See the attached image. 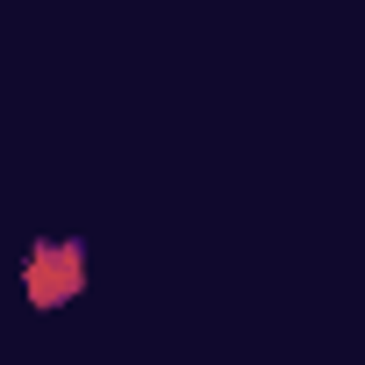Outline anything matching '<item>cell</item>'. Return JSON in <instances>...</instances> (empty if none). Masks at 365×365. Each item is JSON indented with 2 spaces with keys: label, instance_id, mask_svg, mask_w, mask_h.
<instances>
[{
  "label": "cell",
  "instance_id": "6da1fadb",
  "mask_svg": "<svg viewBox=\"0 0 365 365\" xmlns=\"http://www.w3.org/2000/svg\"><path fill=\"white\" fill-rule=\"evenodd\" d=\"M79 287H86V244L51 237V244H36V251L22 258V301H29L36 315L72 308V301H79Z\"/></svg>",
  "mask_w": 365,
  "mask_h": 365
}]
</instances>
